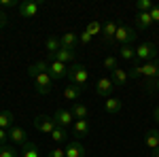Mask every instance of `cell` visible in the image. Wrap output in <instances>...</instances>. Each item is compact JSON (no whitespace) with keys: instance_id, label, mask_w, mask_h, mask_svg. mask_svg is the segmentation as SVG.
Returning <instances> with one entry per match:
<instances>
[{"instance_id":"1","label":"cell","mask_w":159,"mask_h":157,"mask_svg":"<svg viewBox=\"0 0 159 157\" xmlns=\"http://www.w3.org/2000/svg\"><path fill=\"white\" fill-rule=\"evenodd\" d=\"M129 76H132V79H140V76H144V79H155V76H159V60L144 62V64L134 62V66H132V70H129Z\"/></svg>"},{"instance_id":"2","label":"cell","mask_w":159,"mask_h":157,"mask_svg":"<svg viewBox=\"0 0 159 157\" xmlns=\"http://www.w3.org/2000/svg\"><path fill=\"white\" fill-rule=\"evenodd\" d=\"M68 79L72 81V85L83 89L89 83V72H87V68L83 64H72V66H68Z\"/></svg>"},{"instance_id":"3","label":"cell","mask_w":159,"mask_h":157,"mask_svg":"<svg viewBox=\"0 0 159 157\" xmlns=\"http://www.w3.org/2000/svg\"><path fill=\"white\" fill-rule=\"evenodd\" d=\"M136 60H140L142 64H144V62L157 60V47H155L153 43H142L140 47L136 49Z\"/></svg>"},{"instance_id":"4","label":"cell","mask_w":159,"mask_h":157,"mask_svg":"<svg viewBox=\"0 0 159 157\" xmlns=\"http://www.w3.org/2000/svg\"><path fill=\"white\" fill-rule=\"evenodd\" d=\"M55 119L53 117H49V115H38V117H34V127H36L40 134H49L51 136V132L55 130Z\"/></svg>"},{"instance_id":"5","label":"cell","mask_w":159,"mask_h":157,"mask_svg":"<svg viewBox=\"0 0 159 157\" xmlns=\"http://www.w3.org/2000/svg\"><path fill=\"white\" fill-rule=\"evenodd\" d=\"M53 60H55V62H61V64H66V66H68V64L72 66L74 60H76V51H74V49H66V47H61L57 53L49 55V62H53Z\"/></svg>"},{"instance_id":"6","label":"cell","mask_w":159,"mask_h":157,"mask_svg":"<svg viewBox=\"0 0 159 157\" xmlns=\"http://www.w3.org/2000/svg\"><path fill=\"white\" fill-rule=\"evenodd\" d=\"M136 40V32L129 28V25H121L117 28V34H115V43H121V45H129Z\"/></svg>"},{"instance_id":"7","label":"cell","mask_w":159,"mask_h":157,"mask_svg":"<svg viewBox=\"0 0 159 157\" xmlns=\"http://www.w3.org/2000/svg\"><path fill=\"white\" fill-rule=\"evenodd\" d=\"M34 87H36V91L40 96H45V94H49L51 87H53V79L49 76V72H43L34 76Z\"/></svg>"},{"instance_id":"8","label":"cell","mask_w":159,"mask_h":157,"mask_svg":"<svg viewBox=\"0 0 159 157\" xmlns=\"http://www.w3.org/2000/svg\"><path fill=\"white\" fill-rule=\"evenodd\" d=\"M53 119H55V123L60 127H66V130L74 123V117H72V113H70V109H57L55 115H53Z\"/></svg>"},{"instance_id":"9","label":"cell","mask_w":159,"mask_h":157,"mask_svg":"<svg viewBox=\"0 0 159 157\" xmlns=\"http://www.w3.org/2000/svg\"><path fill=\"white\" fill-rule=\"evenodd\" d=\"M112 89H115V83H112V79H108V76H102L98 83H96V94L102 96V98H110Z\"/></svg>"},{"instance_id":"10","label":"cell","mask_w":159,"mask_h":157,"mask_svg":"<svg viewBox=\"0 0 159 157\" xmlns=\"http://www.w3.org/2000/svg\"><path fill=\"white\" fill-rule=\"evenodd\" d=\"M17 9H19V15H21V17H34L38 13V9H40V2H38V0H25Z\"/></svg>"},{"instance_id":"11","label":"cell","mask_w":159,"mask_h":157,"mask_svg":"<svg viewBox=\"0 0 159 157\" xmlns=\"http://www.w3.org/2000/svg\"><path fill=\"white\" fill-rule=\"evenodd\" d=\"M49 76L53 81H57V79H64V76H68V66L66 64H61V62H49Z\"/></svg>"},{"instance_id":"12","label":"cell","mask_w":159,"mask_h":157,"mask_svg":"<svg viewBox=\"0 0 159 157\" xmlns=\"http://www.w3.org/2000/svg\"><path fill=\"white\" fill-rule=\"evenodd\" d=\"M9 138H11V142L21 145V146L28 142V134H25V130H24V127H19V125H13L11 130H9Z\"/></svg>"},{"instance_id":"13","label":"cell","mask_w":159,"mask_h":157,"mask_svg":"<svg viewBox=\"0 0 159 157\" xmlns=\"http://www.w3.org/2000/svg\"><path fill=\"white\" fill-rule=\"evenodd\" d=\"M64 151H66V157H85V146L81 145L79 140H72V142H68Z\"/></svg>"},{"instance_id":"14","label":"cell","mask_w":159,"mask_h":157,"mask_svg":"<svg viewBox=\"0 0 159 157\" xmlns=\"http://www.w3.org/2000/svg\"><path fill=\"white\" fill-rule=\"evenodd\" d=\"M43 72H49V62L47 60H38V62H34V64L28 66V74H30L32 79L38 76V74H43Z\"/></svg>"},{"instance_id":"15","label":"cell","mask_w":159,"mask_h":157,"mask_svg":"<svg viewBox=\"0 0 159 157\" xmlns=\"http://www.w3.org/2000/svg\"><path fill=\"white\" fill-rule=\"evenodd\" d=\"M72 127H74V136H76V138H85V136H89V132H91L87 119H76L72 123Z\"/></svg>"},{"instance_id":"16","label":"cell","mask_w":159,"mask_h":157,"mask_svg":"<svg viewBox=\"0 0 159 157\" xmlns=\"http://www.w3.org/2000/svg\"><path fill=\"white\" fill-rule=\"evenodd\" d=\"M117 28H119V24L117 21H106L104 24V28H102V34H104V40L106 43H115V34H117Z\"/></svg>"},{"instance_id":"17","label":"cell","mask_w":159,"mask_h":157,"mask_svg":"<svg viewBox=\"0 0 159 157\" xmlns=\"http://www.w3.org/2000/svg\"><path fill=\"white\" fill-rule=\"evenodd\" d=\"M76 43H79V34H74V32H66V34L60 36V45L66 49H74Z\"/></svg>"},{"instance_id":"18","label":"cell","mask_w":159,"mask_h":157,"mask_svg":"<svg viewBox=\"0 0 159 157\" xmlns=\"http://www.w3.org/2000/svg\"><path fill=\"white\" fill-rule=\"evenodd\" d=\"M144 145H147L151 151L159 149V130H148L147 138H144Z\"/></svg>"},{"instance_id":"19","label":"cell","mask_w":159,"mask_h":157,"mask_svg":"<svg viewBox=\"0 0 159 157\" xmlns=\"http://www.w3.org/2000/svg\"><path fill=\"white\" fill-rule=\"evenodd\" d=\"M81 91H83V89H81V87H76V85H68V87H66V89H64V100H68V102H76V100H79V96H81Z\"/></svg>"},{"instance_id":"20","label":"cell","mask_w":159,"mask_h":157,"mask_svg":"<svg viewBox=\"0 0 159 157\" xmlns=\"http://www.w3.org/2000/svg\"><path fill=\"white\" fill-rule=\"evenodd\" d=\"M70 113H72L74 119H87V115H89L87 106H85V104H81V102H74L72 106H70Z\"/></svg>"},{"instance_id":"21","label":"cell","mask_w":159,"mask_h":157,"mask_svg":"<svg viewBox=\"0 0 159 157\" xmlns=\"http://www.w3.org/2000/svg\"><path fill=\"white\" fill-rule=\"evenodd\" d=\"M136 25L140 30H148L153 25V19H151V13H138L136 15Z\"/></svg>"},{"instance_id":"22","label":"cell","mask_w":159,"mask_h":157,"mask_svg":"<svg viewBox=\"0 0 159 157\" xmlns=\"http://www.w3.org/2000/svg\"><path fill=\"white\" fill-rule=\"evenodd\" d=\"M104 110L110 113V115H115V113H119L121 110V100L119 98H106V102H104Z\"/></svg>"},{"instance_id":"23","label":"cell","mask_w":159,"mask_h":157,"mask_svg":"<svg viewBox=\"0 0 159 157\" xmlns=\"http://www.w3.org/2000/svg\"><path fill=\"white\" fill-rule=\"evenodd\" d=\"M51 140L57 142V145L66 142V140H68V130H66V127H60V125H55V130L51 132Z\"/></svg>"},{"instance_id":"24","label":"cell","mask_w":159,"mask_h":157,"mask_svg":"<svg viewBox=\"0 0 159 157\" xmlns=\"http://www.w3.org/2000/svg\"><path fill=\"white\" fill-rule=\"evenodd\" d=\"M13 113L11 110H0V130H11L13 127Z\"/></svg>"},{"instance_id":"25","label":"cell","mask_w":159,"mask_h":157,"mask_svg":"<svg viewBox=\"0 0 159 157\" xmlns=\"http://www.w3.org/2000/svg\"><path fill=\"white\" fill-rule=\"evenodd\" d=\"M112 83H115V87L117 85H125L127 83V79H129V72H125L123 68H117V70H112Z\"/></svg>"},{"instance_id":"26","label":"cell","mask_w":159,"mask_h":157,"mask_svg":"<svg viewBox=\"0 0 159 157\" xmlns=\"http://www.w3.org/2000/svg\"><path fill=\"white\" fill-rule=\"evenodd\" d=\"M45 47H47V53H49V55L57 53V51L61 49L60 38H57V36H53V34H51V36H47V40H45Z\"/></svg>"},{"instance_id":"27","label":"cell","mask_w":159,"mask_h":157,"mask_svg":"<svg viewBox=\"0 0 159 157\" xmlns=\"http://www.w3.org/2000/svg\"><path fill=\"white\" fill-rule=\"evenodd\" d=\"M119 58L121 60H136V49L132 47V45H121V49H119Z\"/></svg>"},{"instance_id":"28","label":"cell","mask_w":159,"mask_h":157,"mask_svg":"<svg viewBox=\"0 0 159 157\" xmlns=\"http://www.w3.org/2000/svg\"><path fill=\"white\" fill-rule=\"evenodd\" d=\"M21 157H40L38 155V146L34 142H25L21 146Z\"/></svg>"},{"instance_id":"29","label":"cell","mask_w":159,"mask_h":157,"mask_svg":"<svg viewBox=\"0 0 159 157\" xmlns=\"http://www.w3.org/2000/svg\"><path fill=\"white\" fill-rule=\"evenodd\" d=\"M19 153L15 151V146L13 145H2L0 146V157H17Z\"/></svg>"},{"instance_id":"30","label":"cell","mask_w":159,"mask_h":157,"mask_svg":"<svg viewBox=\"0 0 159 157\" xmlns=\"http://www.w3.org/2000/svg\"><path fill=\"white\" fill-rule=\"evenodd\" d=\"M155 4L151 2V0H138L136 2V9H138V13H151V9H153Z\"/></svg>"},{"instance_id":"31","label":"cell","mask_w":159,"mask_h":157,"mask_svg":"<svg viewBox=\"0 0 159 157\" xmlns=\"http://www.w3.org/2000/svg\"><path fill=\"white\" fill-rule=\"evenodd\" d=\"M102 28H104V25L100 24V21H91V24H87V32H89V34H91V36H96V34H98L100 30H102Z\"/></svg>"},{"instance_id":"32","label":"cell","mask_w":159,"mask_h":157,"mask_svg":"<svg viewBox=\"0 0 159 157\" xmlns=\"http://www.w3.org/2000/svg\"><path fill=\"white\" fill-rule=\"evenodd\" d=\"M104 68H108L110 72H112V70H117V68H119V66H117V58H112V55H108V58L104 60Z\"/></svg>"},{"instance_id":"33","label":"cell","mask_w":159,"mask_h":157,"mask_svg":"<svg viewBox=\"0 0 159 157\" xmlns=\"http://www.w3.org/2000/svg\"><path fill=\"white\" fill-rule=\"evenodd\" d=\"M91 38H93V36H91L87 30H83V32L79 34V43H81V45H89V43H91Z\"/></svg>"},{"instance_id":"34","label":"cell","mask_w":159,"mask_h":157,"mask_svg":"<svg viewBox=\"0 0 159 157\" xmlns=\"http://www.w3.org/2000/svg\"><path fill=\"white\" fill-rule=\"evenodd\" d=\"M47 157H66V151L60 149V146H55V149H51L49 153H47Z\"/></svg>"},{"instance_id":"35","label":"cell","mask_w":159,"mask_h":157,"mask_svg":"<svg viewBox=\"0 0 159 157\" xmlns=\"http://www.w3.org/2000/svg\"><path fill=\"white\" fill-rule=\"evenodd\" d=\"M13 7H19L17 0H0V9H13Z\"/></svg>"},{"instance_id":"36","label":"cell","mask_w":159,"mask_h":157,"mask_svg":"<svg viewBox=\"0 0 159 157\" xmlns=\"http://www.w3.org/2000/svg\"><path fill=\"white\" fill-rule=\"evenodd\" d=\"M151 19H153V24H159V7L157 4L151 9Z\"/></svg>"},{"instance_id":"37","label":"cell","mask_w":159,"mask_h":157,"mask_svg":"<svg viewBox=\"0 0 159 157\" xmlns=\"http://www.w3.org/2000/svg\"><path fill=\"white\" fill-rule=\"evenodd\" d=\"M7 24H9V15H7V13L0 9V30H2V28H4Z\"/></svg>"},{"instance_id":"38","label":"cell","mask_w":159,"mask_h":157,"mask_svg":"<svg viewBox=\"0 0 159 157\" xmlns=\"http://www.w3.org/2000/svg\"><path fill=\"white\" fill-rule=\"evenodd\" d=\"M7 138H9V132L7 130H0V146L7 145Z\"/></svg>"},{"instance_id":"39","label":"cell","mask_w":159,"mask_h":157,"mask_svg":"<svg viewBox=\"0 0 159 157\" xmlns=\"http://www.w3.org/2000/svg\"><path fill=\"white\" fill-rule=\"evenodd\" d=\"M153 117H155V121L159 123V106H155V110H153Z\"/></svg>"},{"instance_id":"40","label":"cell","mask_w":159,"mask_h":157,"mask_svg":"<svg viewBox=\"0 0 159 157\" xmlns=\"http://www.w3.org/2000/svg\"><path fill=\"white\" fill-rule=\"evenodd\" d=\"M151 157H159V149H155V151L151 153Z\"/></svg>"}]
</instances>
